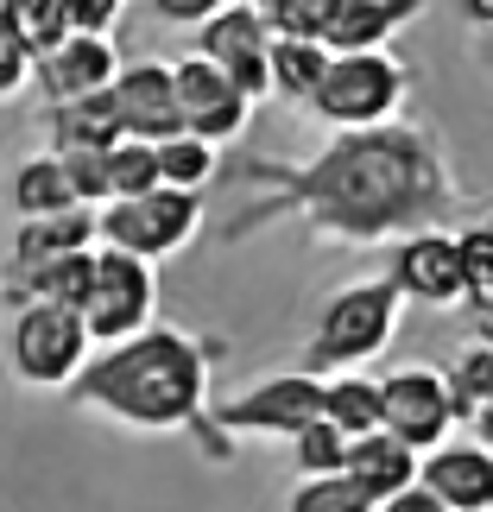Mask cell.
I'll list each match as a JSON object with an SVG mask.
<instances>
[{
  "instance_id": "obj_3",
  "label": "cell",
  "mask_w": 493,
  "mask_h": 512,
  "mask_svg": "<svg viewBox=\"0 0 493 512\" xmlns=\"http://www.w3.org/2000/svg\"><path fill=\"white\" fill-rule=\"evenodd\" d=\"M399 310L405 298L392 291L386 272L348 279L335 298L323 304L317 336L304 342V367L310 373H335V367H367L373 354H386V342L399 336Z\"/></svg>"
},
{
  "instance_id": "obj_28",
  "label": "cell",
  "mask_w": 493,
  "mask_h": 512,
  "mask_svg": "<svg viewBox=\"0 0 493 512\" xmlns=\"http://www.w3.org/2000/svg\"><path fill=\"white\" fill-rule=\"evenodd\" d=\"M342 449H348V437L329 418H310L304 430H291V462H298V475H335V468H342Z\"/></svg>"
},
{
  "instance_id": "obj_9",
  "label": "cell",
  "mask_w": 493,
  "mask_h": 512,
  "mask_svg": "<svg viewBox=\"0 0 493 512\" xmlns=\"http://www.w3.org/2000/svg\"><path fill=\"white\" fill-rule=\"evenodd\" d=\"M456 399L443 386V367H399V373H380V430H392L399 443L437 449L449 430H456Z\"/></svg>"
},
{
  "instance_id": "obj_31",
  "label": "cell",
  "mask_w": 493,
  "mask_h": 512,
  "mask_svg": "<svg viewBox=\"0 0 493 512\" xmlns=\"http://www.w3.org/2000/svg\"><path fill=\"white\" fill-rule=\"evenodd\" d=\"M26 83H32V45L13 32V19L0 13V102H7V95H19Z\"/></svg>"
},
{
  "instance_id": "obj_1",
  "label": "cell",
  "mask_w": 493,
  "mask_h": 512,
  "mask_svg": "<svg viewBox=\"0 0 493 512\" xmlns=\"http://www.w3.org/2000/svg\"><path fill=\"white\" fill-rule=\"evenodd\" d=\"M247 177L272 190L260 215H298L310 234L348 247L399 241L405 228H424L443 203H456L443 140L399 114L380 127H342L304 165H247Z\"/></svg>"
},
{
  "instance_id": "obj_14",
  "label": "cell",
  "mask_w": 493,
  "mask_h": 512,
  "mask_svg": "<svg viewBox=\"0 0 493 512\" xmlns=\"http://www.w3.org/2000/svg\"><path fill=\"white\" fill-rule=\"evenodd\" d=\"M418 481L437 494L449 512H493V449L468 443H437L418 456Z\"/></svg>"
},
{
  "instance_id": "obj_21",
  "label": "cell",
  "mask_w": 493,
  "mask_h": 512,
  "mask_svg": "<svg viewBox=\"0 0 493 512\" xmlns=\"http://www.w3.org/2000/svg\"><path fill=\"white\" fill-rule=\"evenodd\" d=\"M323 64H329L323 38H279V32H272V51H266V95L310 102V89H317Z\"/></svg>"
},
{
  "instance_id": "obj_36",
  "label": "cell",
  "mask_w": 493,
  "mask_h": 512,
  "mask_svg": "<svg viewBox=\"0 0 493 512\" xmlns=\"http://www.w3.org/2000/svg\"><path fill=\"white\" fill-rule=\"evenodd\" d=\"M462 13H468V26H493V0H462Z\"/></svg>"
},
{
  "instance_id": "obj_33",
  "label": "cell",
  "mask_w": 493,
  "mask_h": 512,
  "mask_svg": "<svg viewBox=\"0 0 493 512\" xmlns=\"http://www.w3.org/2000/svg\"><path fill=\"white\" fill-rule=\"evenodd\" d=\"M215 7H228V0H152V13H159L165 26H203Z\"/></svg>"
},
{
  "instance_id": "obj_6",
  "label": "cell",
  "mask_w": 493,
  "mask_h": 512,
  "mask_svg": "<svg viewBox=\"0 0 493 512\" xmlns=\"http://www.w3.org/2000/svg\"><path fill=\"white\" fill-rule=\"evenodd\" d=\"M7 354H13V373L38 392H57L76 380V367L95 354L89 329H83V310L76 304H57V298H32V304H13V329H7Z\"/></svg>"
},
{
  "instance_id": "obj_32",
  "label": "cell",
  "mask_w": 493,
  "mask_h": 512,
  "mask_svg": "<svg viewBox=\"0 0 493 512\" xmlns=\"http://www.w3.org/2000/svg\"><path fill=\"white\" fill-rule=\"evenodd\" d=\"M121 13H127V0H64L70 32H114Z\"/></svg>"
},
{
  "instance_id": "obj_19",
  "label": "cell",
  "mask_w": 493,
  "mask_h": 512,
  "mask_svg": "<svg viewBox=\"0 0 493 512\" xmlns=\"http://www.w3.org/2000/svg\"><path fill=\"white\" fill-rule=\"evenodd\" d=\"M95 247V209H57V215H19V234H13V253L26 260H57V253H83Z\"/></svg>"
},
{
  "instance_id": "obj_23",
  "label": "cell",
  "mask_w": 493,
  "mask_h": 512,
  "mask_svg": "<svg viewBox=\"0 0 493 512\" xmlns=\"http://www.w3.org/2000/svg\"><path fill=\"white\" fill-rule=\"evenodd\" d=\"M152 152H159V184H177V190H203L215 165H222V146L196 140V133H165V140H152Z\"/></svg>"
},
{
  "instance_id": "obj_39",
  "label": "cell",
  "mask_w": 493,
  "mask_h": 512,
  "mask_svg": "<svg viewBox=\"0 0 493 512\" xmlns=\"http://www.w3.org/2000/svg\"><path fill=\"white\" fill-rule=\"evenodd\" d=\"M253 7H266V0H253Z\"/></svg>"
},
{
  "instance_id": "obj_18",
  "label": "cell",
  "mask_w": 493,
  "mask_h": 512,
  "mask_svg": "<svg viewBox=\"0 0 493 512\" xmlns=\"http://www.w3.org/2000/svg\"><path fill=\"white\" fill-rule=\"evenodd\" d=\"M121 140V114L114 95H76V102H51V152H108Z\"/></svg>"
},
{
  "instance_id": "obj_7",
  "label": "cell",
  "mask_w": 493,
  "mask_h": 512,
  "mask_svg": "<svg viewBox=\"0 0 493 512\" xmlns=\"http://www.w3.org/2000/svg\"><path fill=\"white\" fill-rule=\"evenodd\" d=\"M76 310H83V329H89L95 348L133 336V329H146L152 310H159V279H152V260L95 241L89 291H83V304H76Z\"/></svg>"
},
{
  "instance_id": "obj_8",
  "label": "cell",
  "mask_w": 493,
  "mask_h": 512,
  "mask_svg": "<svg viewBox=\"0 0 493 512\" xmlns=\"http://www.w3.org/2000/svg\"><path fill=\"white\" fill-rule=\"evenodd\" d=\"M310 418H323V373H272V380L234 392L228 405H209V424L215 430H241V437H291L304 430Z\"/></svg>"
},
{
  "instance_id": "obj_38",
  "label": "cell",
  "mask_w": 493,
  "mask_h": 512,
  "mask_svg": "<svg viewBox=\"0 0 493 512\" xmlns=\"http://www.w3.org/2000/svg\"><path fill=\"white\" fill-rule=\"evenodd\" d=\"M487 234H493V215H487Z\"/></svg>"
},
{
  "instance_id": "obj_5",
  "label": "cell",
  "mask_w": 493,
  "mask_h": 512,
  "mask_svg": "<svg viewBox=\"0 0 493 512\" xmlns=\"http://www.w3.org/2000/svg\"><path fill=\"white\" fill-rule=\"evenodd\" d=\"M196 234H203V196L196 190H177V184H152L140 196H108L95 209V241L102 247H121V253H140V260H171L184 253Z\"/></svg>"
},
{
  "instance_id": "obj_16",
  "label": "cell",
  "mask_w": 493,
  "mask_h": 512,
  "mask_svg": "<svg viewBox=\"0 0 493 512\" xmlns=\"http://www.w3.org/2000/svg\"><path fill=\"white\" fill-rule=\"evenodd\" d=\"M342 475L361 487L373 506H380V500L399 494V487L418 481V449L373 424V430H361V437H348V449H342Z\"/></svg>"
},
{
  "instance_id": "obj_26",
  "label": "cell",
  "mask_w": 493,
  "mask_h": 512,
  "mask_svg": "<svg viewBox=\"0 0 493 512\" xmlns=\"http://www.w3.org/2000/svg\"><path fill=\"white\" fill-rule=\"evenodd\" d=\"M285 512H373V500L335 468V475H304L298 494L285 500Z\"/></svg>"
},
{
  "instance_id": "obj_24",
  "label": "cell",
  "mask_w": 493,
  "mask_h": 512,
  "mask_svg": "<svg viewBox=\"0 0 493 512\" xmlns=\"http://www.w3.org/2000/svg\"><path fill=\"white\" fill-rule=\"evenodd\" d=\"M443 386H449V399H456V418H468L475 405H487L493 399V342L487 336H475L456 361L443 367Z\"/></svg>"
},
{
  "instance_id": "obj_27",
  "label": "cell",
  "mask_w": 493,
  "mask_h": 512,
  "mask_svg": "<svg viewBox=\"0 0 493 512\" xmlns=\"http://www.w3.org/2000/svg\"><path fill=\"white\" fill-rule=\"evenodd\" d=\"M0 13H7V19H13V32L32 45V57H38V51H51L57 38L70 32L64 0H0Z\"/></svg>"
},
{
  "instance_id": "obj_4",
  "label": "cell",
  "mask_w": 493,
  "mask_h": 512,
  "mask_svg": "<svg viewBox=\"0 0 493 512\" xmlns=\"http://www.w3.org/2000/svg\"><path fill=\"white\" fill-rule=\"evenodd\" d=\"M405 89H411V70L386 45L380 51H329V64H323L304 108L335 133L342 127H380L405 108Z\"/></svg>"
},
{
  "instance_id": "obj_10",
  "label": "cell",
  "mask_w": 493,
  "mask_h": 512,
  "mask_svg": "<svg viewBox=\"0 0 493 512\" xmlns=\"http://www.w3.org/2000/svg\"><path fill=\"white\" fill-rule=\"evenodd\" d=\"M266 51H272V26L253 0H228V7H215L196 26V57H209L247 102L266 95Z\"/></svg>"
},
{
  "instance_id": "obj_12",
  "label": "cell",
  "mask_w": 493,
  "mask_h": 512,
  "mask_svg": "<svg viewBox=\"0 0 493 512\" xmlns=\"http://www.w3.org/2000/svg\"><path fill=\"white\" fill-rule=\"evenodd\" d=\"M392 291L405 304H424V310H456L462 304V247L449 228H405L399 247H392Z\"/></svg>"
},
{
  "instance_id": "obj_2",
  "label": "cell",
  "mask_w": 493,
  "mask_h": 512,
  "mask_svg": "<svg viewBox=\"0 0 493 512\" xmlns=\"http://www.w3.org/2000/svg\"><path fill=\"white\" fill-rule=\"evenodd\" d=\"M209 342H196L190 329L146 323L133 336L95 348L76 367V405L102 411V418L127 430H190L209 411Z\"/></svg>"
},
{
  "instance_id": "obj_13",
  "label": "cell",
  "mask_w": 493,
  "mask_h": 512,
  "mask_svg": "<svg viewBox=\"0 0 493 512\" xmlns=\"http://www.w3.org/2000/svg\"><path fill=\"white\" fill-rule=\"evenodd\" d=\"M114 70H121V51L108 32H64L51 51L32 57V83L45 89V102H76V95L108 89Z\"/></svg>"
},
{
  "instance_id": "obj_22",
  "label": "cell",
  "mask_w": 493,
  "mask_h": 512,
  "mask_svg": "<svg viewBox=\"0 0 493 512\" xmlns=\"http://www.w3.org/2000/svg\"><path fill=\"white\" fill-rule=\"evenodd\" d=\"M13 209L19 215H57V209H76V190H70V171L57 152H38L13 171ZM89 209V203H83Z\"/></svg>"
},
{
  "instance_id": "obj_34",
  "label": "cell",
  "mask_w": 493,
  "mask_h": 512,
  "mask_svg": "<svg viewBox=\"0 0 493 512\" xmlns=\"http://www.w3.org/2000/svg\"><path fill=\"white\" fill-rule=\"evenodd\" d=\"M373 512H449V506H443L437 494H430L424 481H411V487H399V494H392V500H380Z\"/></svg>"
},
{
  "instance_id": "obj_35",
  "label": "cell",
  "mask_w": 493,
  "mask_h": 512,
  "mask_svg": "<svg viewBox=\"0 0 493 512\" xmlns=\"http://www.w3.org/2000/svg\"><path fill=\"white\" fill-rule=\"evenodd\" d=\"M468 424H475V443H481V449H493V399L468 411Z\"/></svg>"
},
{
  "instance_id": "obj_25",
  "label": "cell",
  "mask_w": 493,
  "mask_h": 512,
  "mask_svg": "<svg viewBox=\"0 0 493 512\" xmlns=\"http://www.w3.org/2000/svg\"><path fill=\"white\" fill-rule=\"evenodd\" d=\"M152 184H159V152H152V140L121 133V140L108 146V196H140Z\"/></svg>"
},
{
  "instance_id": "obj_30",
  "label": "cell",
  "mask_w": 493,
  "mask_h": 512,
  "mask_svg": "<svg viewBox=\"0 0 493 512\" xmlns=\"http://www.w3.org/2000/svg\"><path fill=\"white\" fill-rule=\"evenodd\" d=\"M70 171V190H76V203H89V209H102L108 203V152H57Z\"/></svg>"
},
{
  "instance_id": "obj_20",
  "label": "cell",
  "mask_w": 493,
  "mask_h": 512,
  "mask_svg": "<svg viewBox=\"0 0 493 512\" xmlns=\"http://www.w3.org/2000/svg\"><path fill=\"white\" fill-rule=\"evenodd\" d=\"M323 418L342 430V437H361V430L380 424V380L361 367H335L323 373Z\"/></svg>"
},
{
  "instance_id": "obj_11",
  "label": "cell",
  "mask_w": 493,
  "mask_h": 512,
  "mask_svg": "<svg viewBox=\"0 0 493 512\" xmlns=\"http://www.w3.org/2000/svg\"><path fill=\"white\" fill-rule=\"evenodd\" d=\"M171 95H177V121H184V133H196V140H209V146L241 140L247 121H253V102L196 51L171 64Z\"/></svg>"
},
{
  "instance_id": "obj_15",
  "label": "cell",
  "mask_w": 493,
  "mask_h": 512,
  "mask_svg": "<svg viewBox=\"0 0 493 512\" xmlns=\"http://www.w3.org/2000/svg\"><path fill=\"white\" fill-rule=\"evenodd\" d=\"M108 95H114V114H121V133H133V140H165V133L184 127L177 121V95H171V64H152V57L121 64Z\"/></svg>"
},
{
  "instance_id": "obj_29",
  "label": "cell",
  "mask_w": 493,
  "mask_h": 512,
  "mask_svg": "<svg viewBox=\"0 0 493 512\" xmlns=\"http://www.w3.org/2000/svg\"><path fill=\"white\" fill-rule=\"evenodd\" d=\"M342 0H266V26L279 32V38H323L329 32V19Z\"/></svg>"
},
{
  "instance_id": "obj_17",
  "label": "cell",
  "mask_w": 493,
  "mask_h": 512,
  "mask_svg": "<svg viewBox=\"0 0 493 512\" xmlns=\"http://www.w3.org/2000/svg\"><path fill=\"white\" fill-rule=\"evenodd\" d=\"M418 13H424V0H342L323 32V51H380Z\"/></svg>"
},
{
  "instance_id": "obj_37",
  "label": "cell",
  "mask_w": 493,
  "mask_h": 512,
  "mask_svg": "<svg viewBox=\"0 0 493 512\" xmlns=\"http://www.w3.org/2000/svg\"><path fill=\"white\" fill-rule=\"evenodd\" d=\"M487 64H493V26H487Z\"/></svg>"
}]
</instances>
